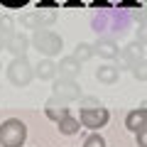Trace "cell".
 Wrapping results in <instances>:
<instances>
[{"mask_svg": "<svg viewBox=\"0 0 147 147\" xmlns=\"http://www.w3.org/2000/svg\"><path fill=\"white\" fill-rule=\"evenodd\" d=\"M135 135H137V147H147V127H142Z\"/></svg>", "mask_w": 147, "mask_h": 147, "instance_id": "cell-21", "label": "cell"}, {"mask_svg": "<svg viewBox=\"0 0 147 147\" xmlns=\"http://www.w3.org/2000/svg\"><path fill=\"white\" fill-rule=\"evenodd\" d=\"M140 59H142V44L135 39V42H130L127 47L120 49V54H118L115 61H118V66H120V69H132Z\"/></svg>", "mask_w": 147, "mask_h": 147, "instance_id": "cell-6", "label": "cell"}, {"mask_svg": "<svg viewBox=\"0 0 147 147\" xmlns=\"http://www.w3.org/2000/svg\"><path fill=\"white\" fill-rule=\"evenodd\" d=\"M5 42H7V39H5V37H3V34H0V52L5 49Z\"/></svg>", "mask_w": 147, "mask_h": 147, "instance_id": "cell-22", "label": "cell"}, {"mask_svg": "<svg viewBox=\"0 0 147 147\" xmlns=\"http://www.w3.org/2000/svg\"><path fill=\"white\" fill-rule=\"evenodd\" d=\"M0 69H3V64H0Z\"/></svg>", "mask_w": 147, "mask_h": 147, "instance_id": "cell-24", "label": "cell"}, {"mask_svg": "<svg viewBox=\"0 0 147 147\" xmlns=\"http://www.w3.org/2000/svg\"><path fill=\"white\" fill-rule=\"evenodd\" d=\"M96 79L100 81V84H115L118 79H120V66L118 64H113V61H105V64H100L98 69H96Z\"/></svg>", "mask_w": 147, "mask_h": 147, "instance_id": "cell-10", "label": "cell"}, {"mask_svg": "<svg viewBox=\"0 0 147 147\" xmlns=\"http://www.w3.org/2000/svg\"><path fill=\"white\" fill-rule=\"evenodd\" d=\"M140 108H147V100H142V103H140Z\"/></svg>", "mask_w": 147, "mask_h": 147, "instance_id": "cell-23", "label": "cell"}, {"mask_svg": "<svg viewBox=\"0 0 147 147\" xmlns=\"http://www.w3.org/2000/svg\"><path fill=\"white\" fill-rule=\"evenodd\" d=\"M125 127L130 132H140L142 127H147V108H135L125 115Z\"/></svg>", "mask_w": 147, "mask_h": 147, "instance_id": "cell-12", "label": "cell"}, {"mask_svg": "<svg viewBox=\"0 0 147 147\" xmlns=\"http://www.w3.org/2000/svg\"><path fill=\"white\" fill-rule=\"evenodd\" d=\"M27 140V125L17 118H10L0 125V147H22Z\"/></svg>", "mask_w": 147, "mask_h": 147, "instance_id": "cell-2", "label": "cell"}, {"mask_svg": "<svg viewBox=\"0 0 147 147\" xmlns=\"http://www.w3.org/2000/svg\"><path fill=\"white\" fill-rule=\"evenodd\" d=\"M135 37H137V42H140L142 47L147 44V22H140V25H137V30H135Z\"/></svg>", "mask_w": 147, "mask_h": 147, "instance_id": "cell-19", "label": "cell"}, {"mask_svg": "<svg viewBox=\"0 0 147 147\" xmlns=\"http://www.w3.org/2000/svg\"><path fill=\"white\" fill-rule=\"evenodd\" d=\"M93 47H96V57L105 59V61H115L118 54H120V47H118L113 39H98Z\"/></svg>", "mask_w": 147, "mask_h": 147, "instance_id": "cell-11", "label": "cell"}, {"mask_svg": "<svg viewBox=\"0 0 147 147\" xmlns=\"http://www.w3.org/2000/svg\"><path fill=\"white\" fill-rule=\"evenodd\" d=\"M74 57L79 59L81 64H86L88 59L96 57V47H93V44H88V42H81V44H76V49H74Z\"/></svg>", "mask_w": 147, "mask_h": 147, "instance_id": "cell-15", "label": "cell"}, {"mask_svg": "<svg viewBox=\"0 0 147 147\" xmlns=\"http://www.w3.org/2000/svg\"><path fill=\"white\" fill-rule=\"evenodd\" d=\"M81 66H84V64L79 61V59L74 57H64L61 61H59V76H66V79H76V76H79L81 74Z\"/></svg>", "mask_w": 147, "mask_h": 147, "instance_id": "cell-13", "label": "cell"}, {"mask_svg": "<svg viewBox=\"0 0 147 147\" xmlns=\"http://www.w3.org/2000/svg\"><path fill=\"white\" fill-rule=\"evenodd\" d=\"M5 74H7V81H10L12 86L25 88V86H30V81L34 79V66L27 61V57H15Z\"/></svg>", "mask_w": 147, "mask_h": 147, "instance_id": "cell-3", "label": "cell"}, {"mask_svg": "<svg viewBox=\"0 0 147 147\" xmlns=\"http://www.w3.org/2000/svg\"><path fill=\"white\" fill-rule=\"evenodd\" d=\"M54 96H59V98H64L66 103H71V100H79L84 93H81V86L76 84V79L57 76V79H54Z\"/></svg>", "mask_w": 147, "mask_h": 147, "instance_id": "cell-5", "label": "cell"}, {"mask_svg": "<svg viewBox=\"0 0 147 147\" xmlns=\"http://www.w3.org/2000/svg\"><path fill=\"white\" fill-rule=\"evenodd\" d=\"M5 49L12 54V57H25L27 49H30V37L22 34V32H15V34L5 42Z\"/></svg>", "mask_w": 147, "mask_h": 147, "instance_id": "cell-9", "label": "cell"}, {"mask_svg": "<svg viewBox=\"0 0 147 147\" xmlns=\"http://www.w3.org/2000/svg\"><path fill=\"white\" fill-rule=\"evenodd\" d=\"M32 47L37 49V52L42 54V57H59L64 49V42H61V37L57 34V32L52 30H44V27H39V30H34V34H32Z\"/></svg>", "mask_w": 147, "mask_h": 147, "instance_id": "cell-1", "label": "cell"}, {"mask_svg": "<svg viewBox=\"0 0 147 147\" xmlns=\"http://www.w3.org/2000/svg\"><path fill=\"white\" fill-rule=\"evenodd\" d=\"M81 108H98V105H100V100L98 98H93V96H88V98H84V96H81Z\"/></svg>", "mask_w": 147, "mask_h": 147, "instance_id": "cell-20", "label": "cell"}, {"mask_svg": "<svg viewBox=\"0 0 147 147\" xmlns=\"http://www.w3.org/2000/svg\"><path fill=\"white\" fill-rule=\"evenodd\" d=\"M130 71H132V76H135V79H137V81H147V59H145V57H142V59H140V61H137V64H135V66H132V69H130Z\"/></svg>", "mask_w": 147, "mask_h": 147, "instance_id": "cell-17", "label": "cell"}, {"mask_svg": "<svg viewBox=\"0 0 147 147\" xmlns=\"http://www.w3.org/2000/svg\"><path fill=\"white\" fill-rule=\"evenodd\" d=\"M69 113V108H66V100L64 98H59V96H52V98L44 103V115L49 118V120H54L57 123L59 118H64Z\"/></svg>", "mask_w": 147, "mask_h": 147, "instance_id": "cell-8", "label": "cell"}, {"mask_svg": "<svg viewBox=\"0 0 147 147\" xmlns=\"http://www.w3.org/2000/svg\"><path fill=\"white\" fill-rule=\"evenodd\" d=\"M57 125H59V132H61V135H69V137H71V135H79V130L84 127L79 118L69 115V113H66L64 118H59V120H57Z\"/></svg>", "mask_w": 147, "mask_h": 147, "instance_id": "cell-14", "label": "cell"}, {"mask_svg": "<svg viewBox=\"0 0 147 147\" xmlns=\"http://www.w3.org/2000/svg\"><path fill=\"white\" fill-rule=\"evenodd\" d=\"M81 147H105V140H103V135L93 132V135H88L84 140V145H81Z\"/></svg>", "mask_w": 147, "mask_h": 147, "instance_id": "cell-18", "label": "cell"}, {"mask_svg": "<svg viewBox=\"0 0 147 147\" xmlns=\"http://www.w3.org/2000/svg\"><path fill=\"white\" fill-rule=\"evenodd\" d=\"M15 32H17V30H15V20L7 17V15H3V17H0V34L5 37V39H10Z\"/></svg>", "mask_w": 147, "mask_h": 147, "instance_id": "cell-16", "label": "cell"}, {"mask_svg": "<svg viewBox=\"0 0 147 147\" xmlns=\"http://www.w3.org/2000/svg\"><path fill=\"white\" fill-rule=\"evenodd\" d=\"M79 120H81V125L88 127V130H100V127L108 125L110 113L103 105H98V108H81L79 110Z\"/></svg>", "mask_w": 147, "mask_h": 147, "instance_id": "cell-4", "label": "cell"}, {"mask_svg": "<svg viewBox=\"0 0 147 147\" xmlns=\"http://www.w3.org/2000/svg\"><path fill=\"white\" fill-rule=\"evenodd\" d=\"M59 76V64L52 57H42L34 64V79L39 81H54Z\"/></svg>", "mask_w": 147, "mask_h": 147, "instance_id": "cell-7", "label": "cell"}]
</instances>
